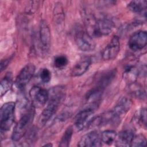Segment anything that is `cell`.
I'll return each instance as SVG.
<instances>
[{
	"instance_id": "obj_1",
	"label": "cell",
	"mask_w": 147,
	"mask_h": 147,
	"mask_svg": "<svg viewBox=\"0 0 147 147\" xmlns=\"http://www.w3.org/2000/svg\"><path fill=\"white\" fill-rule=\"evenodd\" d=\"M84 20L86 31L93 38L109 35L114 27L113 20L106 16L98 18L92 13H87Z\"/></svg>"
},
{
	"instance_id": "obj_2",
	"label": "cell",
	"mask_w": 147,
	"mask_h": 147,
	"mask_svg": "<svg viewBox=\"0 0 147 147\" xmlns=\"http://www.w3.org/2000/svg\"><path fill=\"white\" fill-rule=\"evenodd\" d=\"M65 96V90L64 87L57 86L52 88L49 91L48 103L42 111L39 123L44 126L56 113L59 106Z\"/></svg>"
},
{
	"instance_id": "obj_3",
	"label": "cell",
	"mask_w": 147,
	"mask_h": 147,
	"mask_svg": "<svg viewBox=\"0 0 147 147\" xmlns=\"http://www.w3.org/2000/svg\"><path fill=\"white\" fill-rule=\"evenodd\" d=\"M34 114V107L32 106L25 111L14 126L11 134V139L14 142L19 141L26 134L32 123Z\"/></svg>"
},
{
	"instance_id": "obj_4",
	"label": "cell",
	"mask_w": 147,
	"mask_h": 147,
	"mask_svg": "<svg viewBox=\"0 0 147 147\" xmlns=\"http://www.w3.org/2000/svg\"><path fill=\"white\" fill-rule=\"evenodd\" d=\"M15 103L9 102L3 104L0 110L1 132L8 131L11 127L14 121Z\"/></svg>"
},
{
	"instance_id": "obj_5",
	"label": "cell",
	"mask_w": 147,
	"mask_h": 147,
	"mask_svg": "<svg viewBox=\"0 0 147 147\" xmlns=\"http://www.w3.org/2000/svg\"><path fill=\"white\" fill-rule=\"evenodd\" d=\"M74 38L76 45L82 51L89 52L95 48V42L92 38L80 26H78L74 32Z\"/></svg>"
},
{
	"instance_id": "obj_6",
	"label": "cell",
	"mask_w": 147,
	"mask_h": 147,
	"mask_svg": "<svg viewBox=\"0 0 147 147\" xmlns=\"http://www.w3.org/2000/svg\"><path fill=\"white\" fill-rule=\"evenodd\" d=\"M95 111L94 108L87 106L78 113L74 119V125L77 130H82L90 125L94 118Z\"/></svg>"
},
{
	"instance_id": "obj_7",
	"label": "cell",
	"mask_w": 147,
	"mask_h": 147,
	"mask_svg": "<svg viewBox=\"0 0 147 147\" xmlns=\"http://www.w3.org/2000/svg\"><path fill=\"white\" fill-rule=\"evenodd\" d=\"M35 72V66L29 63L25 65L20 71L15 80V85L17 88L22 90L30 82Z\"/></svg>"
},
{
	"instance_id": "obj_8",
	"label": "cell",
	"mask_w": 147,
	"mask_h": 147,
	"mask_svg": "<svg viewBox=\"0 0 147 147\" xmlns=\"http://www.w3.org/2000/svg\"><path fill=\"white\" fill-rule=\"evenodd\" d=\"M29 95L32 106L34 108H38L43 106L48 101L49 91L40 87L34 86L30 89Z\"/></svg>"
},
{
	"instance_id": "obj_9",
	"label": "cell",
	"mask_w": 147,
	"mask_h": 147,
	"mask_svg": "<svg viewBox=\"0 0 147 147\" xmlns=\"http://www.w3.org/2000/svg\"><path fill=\"white\" fill-rule=\"evenodd\" d=\"M120 51V41L117 36H114L106 46L102 53L104 60H111L115 59Z\"/></svg>"
},
{
	"instance_id": "obj_10",
	"label": "cell",
	"mask_w": 147,
	"mask_h": 147,
	"mask_svg": "<svg viewBox=\"0 0 147 147\" xmlns=\"http://www.w3.org/2000/svg\"><path fill=\"white\" fill-rule=\"evenodd\" d=\"M147 43V33L146 31L140 30L133 33L128 41L129 48L133 51L142 50Z\"/></svg>"
},
{
	"instance_id": "obj_11",
	"label": "cell",
	"mask_w": 147,
	"mask_h": 147,
	"mask_svg": "<svg viewBox=\"0 0 147 147\" xmlns=\"http://www.w3.org/2000/svg\"><path fill=\"white\" fill-rule=\"evenodd\" d=\"M101 145V137L97 131H92L84 134L78 144L80 147H99Z\"/></svg>"
},
{
	"instance_id": "obj_12",
	"label": "cell",
	"mask_w": 147,
	"mask_h": 147,
	"mask_svg": "<svg viewBox=\"0 0 147 147\" xmlns=\"http://www.w3.org/2000/svg\"><path fill=\"white\" fill-rule=\"evenodd\" d=\"M132 105L133 102L130 98L125 96L122 97L115 104L111 112L117 119H119L129 111Z\"/></svg>"
},
{
	"instance_id": "obj_13",
	"label": "cell",
	"mask_w": 147,
	"mask_h": 147,
	"mask_svg": "<svg viewBox=\"0 0 147 147\" xmlns=\"http://www.w3.org/2000/svg\"><path fill=\"white\" fill-rule=\"evenodd\" d=\"M39 38L42 48L45 51L49 50L51 46V34L48 23L44 20H41L39 26Z\"/></svg>"
},
{
	"instance_id": "obj_14",
	"label": "cell",
	"mask_w": 147,
	"mask_h": 147,
	"mask_svg": "<svg viewBox=\"0 0 147 147\" xmlns=\"http://www.w3.org/2000/svg\"><path fill=\"white\" fill-rule=\"evenodd\" d=\"M115 74V69L108 70L105 71V72H103L99 76L96 81L95 87L104 90L105 88L111 83L112 80L114 79Z\"/></svg>"
},
{
	"instance_id": "obj_15",
	"label": "cell",
	"mask_w": 147,
	"mask_h": 147,
	"mask_svg": "<svg viewBox=\"0 0 147 147\" xmlns=\"http://www.w3.org/2000/svg\"><path fill=\"white\" fill-rule=\"evenodd\" d=\"M91 64V60L90 58H85L80 60L71 69V75L72 77H77L83 75L88 69Z\"/></svg>"
},
{
	"instance_id": "obj_16",
	"label": "cell",
	"mask_w": 147,
	"mask_h": 147,
	"mask_svg": "<svg viewBox=\"0 0 147 147\" xmlns=\"http://www.w3.org/2000/svg\"><path fill=\"white\" fill-rule=\"evenodd\" d=\"M134 136V131L131 129H127L122 130L118 136L116 141V146H130Z\"/></svg>"
},
{
	"instance_id": "obj_17",
	"label": "cell",
	"mask_w": 147,
	"mask_h": 147,
	"mask_svg": "<svg viewBox=\"0 0 147 147\" xmlns=\"http://www.w3.org/2000/svg\"><path fill=\"white\" fill-rule=\"evenodd\" d=\"M138 75L139 69L134 65L126 67L122 74L123 79L128 85L136 83Z\"/></svg>"
},
{
	"instance_id": "obj_18",
	"label": "cell",
	"mask_w": 147,
	"mask_h": 147,
	"mask_svg": "<svg viewBox=\"0 0 147 147\" xmlns=\"http://www.w3.org/2000/svg\"><path fill=\"white\" fill-rule=\"evenodd\" d=\"M147 2L143 1H133L130 2L127 5L128 9L133 13L146 15Z\"/></svg>"
},
{
	"instance_id": "obj_19",
	"label": "cell",
	"mask_w": 147,
	"mask_h": 147,
	"mask_svg": "<svg viewBox=\"0 0 147 147\" xmlns=\"http://www.w3.org/2000/svg\"><path fill=\"white\" fill-rule=\"evenodd\" d=\"M53 19L55 23L58 27H61L64 21V13L61 2H57L53 9Z\"/></svg>"
},
{
	"instance_id": "obj_20",
	"label": "cell",
	"mask_w": 147,
	"mask_h": 147,
	"mask_svg": "<svg viewBox=\"0 0 147 147\" xmlns=\"http://www.w3.org/2000/svg\"><path fill=\"white\" fill-rule=\"evenodd\" d=\"M12 86V76L10 72L7 73L1 82L0 93L1 96L5 95L11 87Z\"/></svg>"
},
{
	"instance_id": "obj_21",
	"label": "cell",
	"mask_w": 147,
	"mask_h": 147,
	"mask_svg": "<svg viewBox=\"0 0 147 147\" xmlns=\"http://www.w3.org/2000/svg\"><path fill=\"white\" fill-rule=\"evenodd\" d=\"M117 134L115 131L113 130H106L102 132L100 137L102 142L107 145H111L116 140Z\"/></svg>"
},
{
	"instance_id": "obj_22",
	"label": "cell",
	"mask_w": 147,
	"mask_h": 147,
	"mask_svg": "<svg viewBox=\"0 0 147 147\" xmlns=\"http://www.w3.org/2000/svg\"><path fill=\"white\" fill-rule=\"evenodd\" d=\"M73 135V127L72 126H68L63 134L59 143V146L67 147L69 145Z\"/></svg>"
},
{
	"instance_id": "obj_23",
	"label": "cell",
	"mask_w": 147,
	"mask_h": 147,
	"mask_svg": "<svg viewBox=\"0 0 147 147\" xmlns=\"http://www.w3.org/2000/svg\"><path fill=\"white\" fill-rule=\"evenodd\" d=\"M130 88L131 92L137 98L144 99L145 98V91L144 88L139 84L134 83L129 85Z\"/></svg>"
},
{
	"instance_id": "obj_24",
	"label": "cell",
	"mask_w": 147,
	"mask_h": 147,
	"mask_svg": "<svg viewBox=\"0 0 147 147\" xmlns=\"http://www.w3.org/2000/svg\"><path fill=\"white\" fill-rule=\"evenodd\" d=\"M146 144V140L145 137L142 134H138L134 136L131 142L130 146L134 147H143L145 146Z\"/></svg>"
},
{
	"instance_id": "obj_25",
	"label": "cell",
	"mask_w": 147,
	"mask_h": 147,
	"mask_svg": "<svg viewBox=\"0 0 147 147\" xmlns=\"http://www.w3.org/2000/svg\"><path fill=\"white\" fill-rule=\"evenodd\" d=\"M68 63V60L67 57L64 55H59L54 59V65L55 67L59 69L64 68L67 65Z\"/></svg>"
},
{
	"instance_id": "obj_26",
	"label": "cell",
	"mask_w": 147,
	"mask_h": 147,
	"mask_svg": "<svg viewBox=\"0 0 147 147\" xmlns=\"http://www.w3.org/2000/svg\"><path fill=\"white\" fill-rule=\"evenodd\" d=\"M40 78L43 83H48L51 79V71L48 68L42 69L40 73Z\"/></svg>"
},
{
	"instance_id": "obj_27",
	"label": "cell",
	"mask_w": 147,
	"mask_h": 147,
	"mask_svg": "<svg viewBox=\"0 0 147 147\" xmlns=\"http://www.w3.org/2000/svg\"><path fill=\"white\" fill-rule=\"evenodd\" d=\"M138 121L142 124L144 125L145 126H146V111L145 108H142V109L140 111L139 116H138Z\"/></svg>"
},
{
	"instance_id": "obj_28",
	"label": "cell",
	"mask_w": 147,
	"mask_h": 147,
	"mask_svg": "<svg viewBox=\"0 0 147 147\" xmlns=\"http://www.w3.org/2000/svg\"><path fill=\"white\" fill-rule=\"evenodd\" d=\"M38 1H30V4H29V6L26 9L27 11L30 13H34L37 9V6H38Z\"/></svg>"
},
{
	"instance_id": "obj_29",
	"label": "cell",
	"mask_w": 147,
	"mask_h": 147,
	"mask_svg": "<svg viewBox=\"0 0 147 147\" xmlns=\"http://www.w3.org/2000/svg\"><path fill=\"white\" fill-rule=\"evenodd\" d=\"M10 59H6L4 60H2L1 62V71L2 72L3 69H5L6 67L8 65Z\"/></svg>"
},
{
	"instance_id": "obj_30",
	"label": "cell",
	"mask_w": 147,
	"mask_h": 147,
	"mask_svg": "<svg viewBox=\"0 0 147 147\" xmlns=\"http://www.w3.org/2000/svg\"><path fill=\"white\" fill-rule=\"evenodd\" d=\"M44 146H49V147H51V146H52V144H51V143H48V144H45Z\"/></svg>"
}]
</instances>
